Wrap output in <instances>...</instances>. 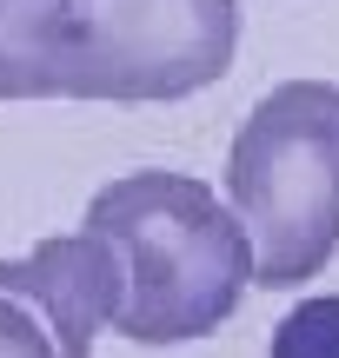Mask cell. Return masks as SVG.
<instances>
[{"instance_id": "cell-1", "label": "cell", "mask_w": 339, "mask_h": 358, "mask_svg": "<svg viewBox=\"0 0 339 358\" xmlns=\"http://www.w3.org/2000/svg\"><path fill=\"white\" fill-rule=\"evenodd\" d=\"M240 53V0H0V100H186Z\"/></svg>"}, {"instance_id": "cell-2", "label": "cell", "mask_w": 339, "mask_h": 358, "mask_svg": "<svg viewBox=\"0 0 339 358\" xmlns=\"http://www.w3.org/2000/svg\"><path fill=\"white\" fill-rule=\"evenodd\" d=\"M80 226L106 232L127 259V306L113 332L133 345H186L220 332L260 285L253 232L193 173H120L87 199Z\"/></svg>"}, {"instance_id": "cell-3", "label": "cell", "mask_w": 339, "mask_h": 358, "mask_svg": "<svg viewBox=\"0 0 339 358\" xmlns=\"http://www.w3.org/2000/svg\"><path fill=\"white\" fill-rule=\"evenodd\" d=\"M226 199L253 232L266 292L319 279L339 252V87L279 80L247 106L226 153Z\"/></svg>"}, {"instance_id": "cell-4", "label": "cell", "mask_w": 339, "mask_h": 358, "mask_svg": "<svg viewBox=\"0 0 339 358\" xmlns=\"http://www.w3.org/2000/svg\"><path fill=\"white\" fill-rule=\"evenodd\" d=\"M0 292L47 312V332L60 338V358H93V338L127 306V259L106 232H53L27 252L0 259Z\"/></svg>"}, {"instance_id": "cell-5", "label": "cell", "mask_w": 339, "mask_h": 358, "mask_svg": "<svg viewBox=\"0 0 339 358\" xmlns=\"http://www.w3.org/2000/svg\"><path fill=\"white\" fill-rule=\"evenodd\" d=\"M266 358H339V292L300 299V306L273 325Z\"/></svg>"}, {"instance_id": "cell-6", "label": "cell", "mask_w": 339, "mask_h": 358, "mask_svg": "<svg viewBox=\"0 0 339 358\" xmlns=\"http://www.w3.org/2000/svg\"><path fill=\"white\" fill-rule=\"evenodd\" d=\"M0 358H60V338L27 312V299L0 292Z\"/></svg>"}]
</instances>
